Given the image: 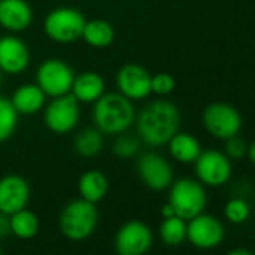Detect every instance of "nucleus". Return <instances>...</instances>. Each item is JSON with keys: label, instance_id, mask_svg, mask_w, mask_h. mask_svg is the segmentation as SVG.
I'll list each match as a JSON object with an SVG mask.
<instances>
[{"label": "nucleus", "instance_id": "obj_31", "mask_svg": "<svg viewBox=\"0 0 255 255\" xmlns=\"http://www.w3.org/2000/svg\"><path fill=\"white\" fill-rule=\"evenodd\" d=\"M161 215H162V218H164V219H165V218L176 216V213H174V209L170 206V203H167L165 206H162V209H161Z\"/></svg>", "mask_w": 255, "mask_h": 255}, {"label": "nucleus", "instance_id": "obj_7", "mask_svg": "<svg viewBox=\"0 0 255 255\" xmlns=\"http://www.w3.org/2000/svg\"><path fill=\"white\" fill-rule=\"evenodd\" d=\"M75 72L62 59H45L36 69V84L47 98H57L71 93Z\"/></svg>", "mask_w": 255, "mask_h": 255}, {"label": "nucleus", "instance_id": "obj_19", "mask_svg": "<svg viewBox=\"0 0 255 255\" xmlns=\"http://www.w3.org/2000/svg\"><path fill=\"white\" fill-rule=\"evenodd\" d=\"M110 189V182L107 176L99 170H89L81 174L78 180V194L80 198L89 203H99L105 198Z\"/></svg>", "mask_w": 255, "mask_h": 255}, {"label": "nucleus", "instance_id": "obj_4", "mask_svg": "<svg viewBox=\"0 0 255 255\" xmlns=\"http://www.w3.org/2000/svg\"><path fill=\"white\" fill-rule=\"evenodd\" d=\"M168 203L174 209L176 216L189 221L203 213L207 206V194L204 185L195 179L182 177L171 183Z\"/></svg>", "mask_w": 255, "mask_h": 255}, {"label": "nucleus", "instance_id": "obj_17", "mask_svg": "<svg viewBox=\"0 0 255 255\" xmlns=\"http://www.w3.org/2000/svg\"><path fill=\"white\" fill-rule=\"evenodd\" d=\"M105 93V81L104 78L93 71H86L75 75L71 95L80 104H95Z\"/></svg>", "mask_w": 255, "mask_h": 255}, {"label": "nucleus", "instance_id": "obj_14", "mask_svg": "<svg viewBox=\"0 0 255 255\" xmlns=\"http://www.w3.org/2000/svg\"><path fill=\"white\" fill-rule=\"evenodd\" d=\"M30 200L29 182L18 174H6L0 179V212L11 216L26 209Z\"/></svg>", "mask_w": 255, "mask_h": 255}, {"label": "nucleus", "instance_id": "obj_25", "mask_svg": "<svg viewBox=\"0 0 255 255\" xmlns=\"http://www.w3.org/2000/svg\"><path fill=\"white\" fill-rule=\"evenodd\" d=\"M18 113L14 108L11 99L0 96V143L8 141L18 125Z\"/></svg>", "mask_w": 255, "mask_h": 255}, {"label": "nucleus", "instance_id": "obj_27", "mask_svg": "<svg viewBox=\"0 0 255 255\" xmlns=\"http://www.w3.org/2000/svg\"><path fill=\"white\" fill-rule=\"evenodd\" d=\"M140 150V138L126 135V132L117 135L113 143V153L120 159H131Z\"/></svg>", "mask_w": 255, "mask_h": 255}, {"label": "nucleus", "instance_id": "obj_33", "mask_svg": "<svg viewBox=\"0 0 255 255\" xmlns=\"http://www.w3.org/2000/svg\"><path fill=\"white\" fill-rule=\"evenodd\" d=\"M227 255H252V252H249L248 249H243V248H236V249L230 251Z\"/></svg>", "mask_w": 255, "mask_h": 255}, {"label": "nucleus", "instance_id": "obj_18", "mask_svg": "<svg viewBox=\"0 0 255 255\" xmlns=\"http://www.w3.org/2000/svg\"><path fill=\"white\" fill-rule=\"evenodd\" d=\"M11 102L20 116H33L44 110L47 104V95L36 83L21 84L11 98Z\"/></svg>", "mask_w": 255, "mask_h": 255}, {"label": "nucleus", "instance_id": "obj_35", "mask_svg": "<svg viewBox=\"0 0 255 255\" xmlns=\"http://www.w3.org/2000/svg\"><path fill=\"white\" fill-rule=\"evenodd\" d=\"M0 255H3V254H2V251H0Z\"/></svg>", "mask_w": 255, "mask_h": 255}, {"label": "nucleus", "instance_id": "obj_28", "mask_svg": "<svg viewBox=\"0 0 255 255\" xmlns=\"http://www.w3.org/2000/svg\"><path fill=\"white\" fill-rule=\"evenodd\" d=\"M176 89V80L168 72H158L152 75V93L158 96H168Z\"/></svg>", "mask_w": 255, "mask_h": 255}, {"label": "nucleus", "instance_id": "obj_23", "mask_svg": "<svg viewBox=\"0 0 255 255\" xmlns=\"http://www.w3.org/2000/svg\"><path fill=\"white\" fill-rule=\"evenodd\" d=\"M9 225H11V234H14L21 240H30L39 231V219L27 207L12 213L9 216Z\"/></svg>", "mask_w": 255, "mask_h": 255}, {"label": "nucleus", "instance_id": "obj_24", "mask_svg": "<svg viewBox=\"0 0 255 255\" xmlns=\"http://www.w3.org/2000/svg\"><path fill=\"white\" fill-rule=\"evenodd\" d=\"M186 228L188 221L179 216L165 218L159 227V237L167 246H179L186 240Z\"/></svg>", "mask_w": 255, "mask_h": 255}, {"label": "nucleus", "instance_id": "obj_16", "mask_svg": "<svg viewBox=\"0 0 255 255\" xmlns=\"http://www.w3.org/2000/svg\"><path fill=\"white\" fill-rule=\"evenodd\" d=\"M33 21V11L26 0H0V26L12 33L24 32Z\"/></svg>", "mask_w": 255, "mask_h": 255}, {"label": "nucleus", "instance_id": "obj_32", "mask_svg": "<svg viewBox=\"0 0 255 255\" xmlns=\"http://www.w3.org/2000/svg\"><path fill=\"white\" fill-rule=\"evenodd\" d=\"M248 158H249V161L255 165V141H252L251 143V146L248 147Z\"/></svg>", "mask_w": 255, "mask_h": 255}, {"label": "nucleus", "instance_id": "obj_1", "mask_svg": "<svg viewBox=\"0 0 255 255\" xmlns=\"http://www.w3.org/2000/svg\"><path fill=\"white\" fill-rule=\"evenodd\" d=\"M180 120V110L174 102L152 101L135 117L138 138L150 147L165 146L179 132Z\"/></svg>", "mask_w": 255, "mask_h": 255}, {"label": "nucleus", "instance_id": "obj_8", "mask_svg": "<svg viewBox=\"0 0 255 255\" xmlns=\"http://www.w3.org/2000/svg\"><path fill=\"white\" fill-rule=\"evenodd\" d=\"M203 125L212 137L228 140L240 132L242 116L236 107L227 102H213L203 111Z\"/></svg>", "mask_w": 255, "mask_h": 255}, {"label": "nucleus", "instance_id": "obj_11", "mask_svg": "<svg viewBox=\"0 0 255 255\" xmlns=\"http://www.w3.org/2000/svg\"><path fill=\"white\" fill-rule=\"evenodd\" d=\"M225 239V227L221 219L209 213H200L188 221L186 240L197 249H215Z\"/></svg>", "mask_w": 255, "mask_h": 255}, {"label": "nucleus", "instance_id": "obj_15", "mask_svg": "<svg viewBox=\"0 0 255 255\" xmlns=\"http://www.w3.org/2000/svg\"><path fill=\"white\" fill-rule=\"evenodd\" d=\"M30 51L26 42L14 35L0 38V71L2 74L18 75L27 69Z\"/></svg>", "mask_w": 255, "mask_h": 255}, {"label": "nucleus", "instance_id": "obj_29", "mask_svg": "<svg viewBox=\"0 0 255 255\" xmlns=\"http://www.w3.org/2000/svg\"><path fill=\"white\" fill-rule=\"evenodd\" d=\"M225 155L230 158V159H236V161H240L246 156L248 153V144L239 137V135H234L228 140H225Z\"/></svg>", "mask_w": 255, "mask_h": 255}, {"label": "nucleus", "instance_id": "obj_6", "mask_svg": "<svg viewBox=\"0 0 255 255\" xmlns=\"http://www.w3.org/2000/svg\"><path fill=\"white\" fill-rule=\"evenodd\" d=\"M80 102L71 93L51 98L44 107V123L47 129L56 135L72 132L80 122Z\"/></svg>", "mask_w": 255, "mask_h": 255}, {"label": "nucleus", "instance_id": "obj_10", "mask_svg": "<svg viewBox=\"0 0 255 255\" xmlns=\"http://www.w3.org/2000/svg\"><path fill=\"white\" fill-rule=\"evenodd\" d=\"M194 165L197 180L204 186L219 188L231 179V159L224 152L213 149L203 150Z\"/></svg>", "mask_w": 255, "mask_h": 255}, {"label": "nucleus", "instance_id": "obj_30", "mask_svg": "<svg viewBox=\"0 0 255 255\" xmlns=\"http://www.w3.org/2000/svg\"><path fill=\"white\" fill-rule=\"evenodd\" d=\"M11 234V225H9V216L0 212V240L6 239Z\"/></svg>", "mask_w": 255, "mask_h": 255}, {"label": "nucleus", "instance_id": "obj_2", "mask_svg": "<svg viewBox=\"0 0 255 255\" xmlns=\"http://www.w3.org/2000/svg\"><path fill=\"white\" fill-rule=\"evenodd\" d=\"M137 111L134 102L119 92L104 93L92 108L95 128L102 134L120 135L135 123Z\"/></svg>", "mask_w": 255, "mask_h": 255}, {"label": "nucleus", "instance_id": "obj_26", "mask_svg": "<svg viewBox=\"0 0 255 255\" xmlns=\"http://www.w3.org/2000/svg\"><path fill=\"white\" fill-rule=\"evenodd\" d=\"M224 215H225V219L228 222L240 225L249 219L251 206L248 204L246 200L236 197V198H231L230 201H227V204L224 207Z\"/></svg>", "mask_w": 255, "mask_h": 255}, {"label": "nucleus", "instance_id": "obj_9", "mask_svg": "<svg viewBox=\"0 0 255 255\" xmlns=\"http://www.w3.org/2000/svg\"><path fill=\"white\" fill-rule=\"evenodd\" d=\"M153 245L150 227L138 219L125 222L116 233L114 248L117 255H144Z\"/></svg>", "mask_w": 255, "mask_h": 255}, {"label": "nucleus", "instance_id": "obj_5", "mask_svg": "<svg viewBox=\"0 0 255 255\" xmlns=\"http://www.w3.org/2000/svg\"><path fill=\"white\" fill-rule=\"evenodd\" d=\"M86 21L87 20L84 18L81 11L69 6H60L45 15L42 29L47 38L53 42L72 44L81 39Z\"/></svg>", "mask_w": 255, "mask_h": 255}, {"label": "nucleus", "instance_id": "obj_3", "mask_svg": "<svg viewBox=\"0 0 255 255\" xmlns=\"http://www.w3.org/2000/svg\"><path fill=\"white\" fill-rule=\"evenodd\" d=\"M98 209L96 204L83 198L69 201L60 212L59 228L62 234L72 240L81 242L89 239L98 227Z\"/></svg>", "mask_w": 255, "mask_h": 255}, {"label": "nucleus", "instance_id": "obj_21", "mask_svg": "<svg viewBox=\"0 0 255 255\" xmlns=\"http://www.w3.org/2000/svg\"><path fill=\"white\" fill-rule=\"evenodd\" d=\"M81 39L92 48H107L114 42L116 32L105 20H89L84 24Z\"/></svg>", "mask_w": 255, "mask_h": 255}, {"label": "nucleus", "instance_id": "obj_12", "mask_svg": "<svg viewBox=\"0 0 255 255\" xmlns=\"http://www.w3.org/2000/svg\"><path fill=\"white\" fill-rule=\"evenodd\" d=\"M116 87L129 101H143L152 95V74L138 63H126L116 74Z\"/></svg>", "mask_w": 255, "mask_h": 255}, {"label": "nucleus", "instance_id": "obj_20", "mask_svg": "<svg viewBox=\"0 0 255 255\" xmlns=\"http://www.w3.org/2000/svg\"><path fill=\"white\" fill-rule=\"evenodd\" d=\"M167 144L171 158L180 164H194L203 152L200 141L188 132H177Z\"/></svg>", "mask_w": 255, "mask_h": 255}, {"label": "nucleus", "instance_id": "obj_34", "mask_svg": "<svg viewBox=\"0 0 255 255\" xmlns=\"http://www.w3.org/2000/svg\"><path fill=\"white\" fill-rule=\"evenodd\" d=\"M0 86H2V71H0Z\"/></svg>", "mask_w": 255, "mask_h": 255}, {"label": "nucleus", "instance_id": "obj_22", "mask_svg": "<svg viewBox=\"0 0 255 255\" xmlns=\"http://www.w3.org/2000/svg\"><path fill=\"white\" fill-rule=\"evenodd\" d=\"M74 150L81 158H95L104 147L102 132L96 128H86L74 137Z\"/></svg>", "mask_w": 255, "mask_h": 255}, {"label": "nucleus", "instance_id": "obj_13", "mask_svg": "<svg viewBox=\"0 0 255 255\" xmlns=\"http://www.w3.org/2000/svg\"><path fill=\"white\" fill-rule=\"evenodd\" d=\"M137 173L140 180L152 191L161 192L171 186L174 173L171 164L155 152L144 153L137 161Z\"/></svg>", "mask_w": 255, "mask_h": 255}]
</instances>
